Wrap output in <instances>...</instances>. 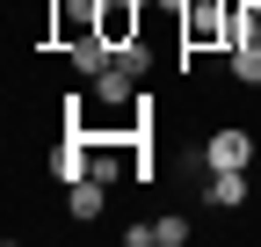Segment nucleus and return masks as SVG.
<instances>
[{"instance_id":"6e6552de","label":"nucleus","mask_w":261,"mask_h":247,"mask_svg":"<svg viewBox=\"0 0 261 247\" xmlns=\"http://www.w3.org/2000/svg\"><path fill=\"white\" fill-rule=\"evenodd\" d=\"M152 240H160V247H181V240H189V218H152Z\"/></svg>"},{"instance_id":"0eeeda50","label":"nucleus","mask_w":261,"mask_h":247,"mask_svg":"<svg viewBox=\"0 0 261 247\" xmlns=\"http://www.w3.org/2000/svg\"><path fill=\"white\" fill-rule=\"evenodd\" d=\"M232 80L261 87V44H232Z\"/></svg>"},{"instance_id":"39448f33","label":"nucleus","mask_w":261,"mask_h":247,"mask_svg":"<svg viewBox=\"0 0 261 247\" xmlns=\"http://www.w3.org/2000/svg\"><path fill=\"white\" fill-rule=\"evenodd\" d=\"M211 211H232V204H247V167H211Z\"/></svg>"},{"instance_id":"7ed1b4c3","label":"nucleus","mask_w":261,"mask_h":247,"mask_svg":"<svg viewBox=\"0 0 261 247\" xmlns=\"http://www.w3.org/2000/svg\"><path fill=\"white\" fill-rule=\"evenodd\" d=\"M203 167H254V138H247V131H211Z\"/></svg>"},{"instance_id":"20e7f679","label":"nucleus","mask_w":261,"mask_h":247,"mask_svg":"<svg viewBox=\"0 0 261 247\" xmlns=\"http://www.w3.org/2000/svg\"><path fill=\"white\" fill-rule=\"evenodd\" d=\"M102 204H109V182H102V175L65 182V211H73V218H102Z\"/></svg>"},{"instance_id":"423d86ee","label":"nucleus","mask_w":261,"mask_h":247,"mask_svg":"<svg viewBox=\"0 0 261 247\" xmlns=\"http://www.w3.org/2000/svg\"><path fill=\"white\" fill-rule=\"evenodd\" d=\"M130 87H138V73H130V66H109V73H94V102H102V109H123Z\"/></svg>"},{"instance_id":"f03ea898","label":"nucleus","mask_w":261,"mask_h":247,"mask_svg":"<svg viewBox=\"0 0 261 247\" xmlns=\"http://www.w3.org/2000/svg\"><path fill=\"white\" fill-rule=\"evenodd\" d=\"M138 8L145 0H102V8H94V29H102L109 44H130L138 37Z\"/></svg>"},{"instance_id":"f257e3e1","label":"nucleus","mask_w":261,"mask_h":247,"mask_svg":"<svg viewBox=\"0 0 261 247\" xmlns=\"http://www.w3.org/2000/svg\"><path fill=\"white\" fill-rule=\"evenodd\" d=\"M189 44H232V0H189Z\"/></svg>"}]
</instances>
